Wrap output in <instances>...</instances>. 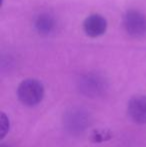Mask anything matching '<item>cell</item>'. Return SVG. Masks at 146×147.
Segmentation results:
<instances>
[{"mask_svg": "<svg viewBox=\"0 0 146 147\" xmlns=\"http://www.w3.org/2000/svg\"><path fill=\"white\" fill-rule=\"evenodd\" d=\"M17 95L21 103L26 106H35L44 96V87L39 80L34 78L25 79L19 84Z\"/></svg>", "mask_w": 146, "mask_h": 147, "instance_id": "obj_2", "label": "cell"}, {"mask_svg": "<svg viewBox=\"0 0 146 147\" xmlns=\"http://www.w3.org/2000/svg\"><path fill=\"white\" fill-rule=\"evenodd\" d=\"M122 23L126 33L133 38H140L146 34V16L138 10L126 11Z\"/></svg>", "mask_w": 146, "mask_h": 147, "instance_id": "obj_4", "label": "cell"}, {"mask_svg": "<svg viewBox=\"0 0 146 147\" xmlns=\"http://www.w3.org/2000/svg\"><path fill=\"white\" fill-rule=\"evenodd\" d=\"M107 29V21L100 14H91L85 18L83 22V30L85 34L92 38L103 35Z\"/></svg>", "mask_w": 146, "mask_h": 147, "instance_id": "obj_5", "label": "cell"}, {"mask_svg": "<svg viewBox=\"0 0 146 147\" xmlns=\"http://www.w3.org/2000/svg\"><path fill=\"white\" fill-rule=\"evenodd\" d=\"M10 128L9 118L4 112L0 113V139H3L7 135Z\"/></svg>", "mask_w": 146, "mask_h": 147, "instance_id": "obj_9", "label": "cell"}, {"mask_svg": "<svg viewBox=\"0 0 146 147\" xmlns=\"http://www.w3.org/2000/svg\"><path fill=\"white\" fill-rule=\"evenodd\" d=\"M0 147H9V146H7V145H3V144H2V145L0 146Z\"/></svg>", "mask_w": 146, "mask_h": 147, "instance_id": "obj_10", "label": "cell"}, {"mask_svg": "<svg viewBox=\"0 0 146 147\" xmlns=\"http://www.w3.org/2000/svg\"><path fill=\"white\" fill-rule=\"evenodd\" d=\"M113 134L110 130L108 129H98V130H94L91 134V140L93 143H102V142L108 141L112 138Z\"/></svg>", "mask_w": 146, "mask_h": 147, "instance_id": "obj_8", "label": "cell"}, {"mask_svg": "<svg viewBox=\"0 0 146 147\" xmlns=\"http://www.w3.org/2000/svg\"><path fill=\"white\" fill-rule=\"evenodd\" d=\"M80 93L90 98H97L105 93L107 89L106 79L97 73H87L78 81Z\"/></svg>", "mask_w": 146, "mask_h": 147, "instance_id": "obj_3", "label": "cell"}, {"mask_svg": "<svg viewBox=\"0 0 146 147\" xmlns=\"http://www.w3.org/2000/svg\"><path fill=\"white\" fill-rule=\"evenodd\" d=\"M128 114L138 124H146V96L135 95L129 100Z\"/></svg>", "mask_w": 146, "mask_h": 147, "instance_id": "obj_6", "label": "cell"}, {"mask_svg": "<svg viewBox=\"0 0 146 147\" xmlns=\"http://www.w3.org/2000/svg\"><path fill=\"white\" fill-rule=\"evenodd\" d=\"M55 19L48 13H41L36 17L34 21V27L39 34L48 35L55 29Z\"/></svg>", "mask_w": 146, "mask_h": 147, "instance_id": "obj_7", "label": "cell"}, {"mask_svg": "<svg viewBox=\"0 0 146 147\" xmlns=\"http://www.w3.org/2000/svg\"><path fill=\"white\" fill-rule=\"evenodd\" d=\"M91 124V115L86 109L73 107L65 112L63 125L67 132L72 135L82 134Z\"/></svg>", "mask_w": 146, "mask_h": 147, "instance_id": "obj_1", "label": "cell"}]
</instances>
